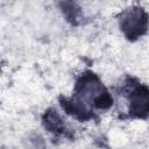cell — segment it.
<instances>
[{
  "label": "cell",
  "instance_id": "cell-1",
  "mask_svg": "<svg viewBox=\"0 0 149 149\" xmlns=\"http://www.w3.org/2000/svg\"><path fill=\"white\" fill-rule=\"evenodd\" d=\"M74 98L83 102H91L94 107L107 109L113 104V98L93 72L83 73L76 84Z\"/></svg>",
  "mask_w": 149,
  "mask_h": 149
},
{
  "label": "cell",
  "instance_id": "cell-2",
  "mask_svg": "<svg viewBox=\"0 0 149 149\" xmlns=\"http://www.w3.org/2000/svg\"><path fill=\"white\" fill-rule=\"evenodd\" d=\"M149 16L142 7L127 8L121 13L120 16V29L125 36L134 41L141 37L148 29Z\"/></svg>",
  "mask_w": 149,
  "mask_h": 149
},
{
  "label": "cell",
  "instance_id": "cell-3",
  "mask_svg": "<svg viewBox=\"0 0 149 149\" xmlns=\"http://www.w3.org/2000/svg\"><path fill=\"white\" fill-rule=\"evenodd\" d=\"M129 91V113L134 118L149 115V87L141 84H127Z\"/></svg>",
  "mask_w": 149,
  "mask_h": 149
},
{
  "label": "cell",
  "instance_id": "cell-4",
  "mask_svg": "<svg viewBox=\"0 0 149 149\" xmlns=\"http://www.w3.org/2000/svg\"><path fill=\"white\" fill-rule=\"evenodd\" d=\"M43 125L44 127L55 134H62L65 130V125L62 120V118L59 116V114L57 113V111L50 108L48 109L44 115H43Z\"/></svg>",
  "mask_w": 149,
  "mask_h": 149
},
{
  "label": "cell",
  "instance_id": "cell-5",
  "mask_svg": "<svg viewBox=\"0 0 149 149\" xmlns=\"http://www.w3.org/2000/svg\"><path fill=\"white\" fill-rule=\"evenodd\" d=\"M62 5L64 6L63 12H64L65 16L68 17V20H76L77 15H78V12H79V9L76 7V5L72 3V2H65V3H62Z\"/></svg>",
  "mask_w": 149,
  "mask_h": 149
}]
</instances>
